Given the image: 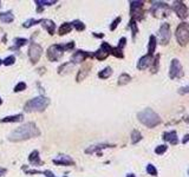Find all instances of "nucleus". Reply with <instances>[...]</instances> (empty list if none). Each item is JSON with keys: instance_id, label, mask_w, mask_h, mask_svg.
<instances>
[{"instance_id": "18", "label": "nucleus", "mask_w": 189, "mask_h": 177, "mask_svg": "<svg viewBox=\"0 0 189 177\" xmlns=\"http://www.w3.org/2000/svg\"><path fill=\"white\" fill-rule=\"evenodd\" d=\"M156 48V38L155 35H150L149 38V45H148V54L153 56Z\"/></svg>"}, {"instance_id": "14", "label": "nucleus", "mask_w": 189, "mask_h": 177, "mask_svg": "<svg viewBox=\"0 0 189 177\" xmlns=\"http://www.w3.org/2000/svg\"><path fill=\"white\" fill-rule=\"evenodd\" d=\"M163 138H164V141L169 142L170 144L175 145L179 143V138H177V135H176L175 131H168V132H164L163 135Z\"/></svg>"}, {"instance_id": "39", "label": "nucleus", "mask_w": 189, "mask_h": 177, "mask_svg": "<svg viewBox=\"0 0 189 177\" xmlns=\"http://www.w3.org/2000/svg\"><path fill=\"white\" fill-rule=\"evenodd\" d=\"M125 42H127V39H125V38L123 37V38H121V40H119V44H118V48H121L122 50V47H124L125 46Z\"/></svg>"}, {"instance_id": "40", "label": "nucleus", "mask_w": 189, "mask_h": 177, "mask_svg": "<svg viewBox=\"0 0 189 177\" xmlns=\"http://www.w3.org/2000/svg\"><path fill=\"white\" fill-rule=\"evenodd\" d=\"M73 47H74V44H73V43H69L68 45L63 46V48H64V50H71V48H73Z\"/></svg>"}, {"instance_id": "5", "label": "nucleus", "mask_w": 189, "mask_h": 177, "mask_svg": "<svg viewBox=\"0 0 189 177\" xmlns=\"http://www.w3.org/2000/svg\"><path fill=\"white\" fill-rule=\"evenodd\" d=\"M176 39L177 43L181 46L187 45V43L189 42V24L188 22H181L177 29H176Z\"/></svg>"}, {"instance_id": "10", "label": "nucleus", "mask_w": 189, "mask_h": 177, "mask_svg": "<svg viewBox=\"0 0 189 177\" xmlns=\"http://www.w3.org/2000/svg\"><path fill=\"white\" fill-rule=\"evenodd\" d=\"M42 52H43V48H42L40 45H38V44H31L30 45L29 57L33 63H37L38 60H39V58L42 56Z\"/></svg>"}, {"instance_id": "13", "label": "nucleus", "mask_w": 189, "mask_h": 177, "mask_svg": "<svg viewBox=\"0 0 189 177\" xmlns=\"http://www.w3.org/2000/svg\"><path fill=\"white\" fill-rule=\"evenodd\" d=\"M153 64V56L150 54H147V56H143L140 60H138V64H137V69L138 70H145L148 66H150Z\"/></svg>"}, {"instance_id": "41", "label": "nucleus", "mask_w": 189, "mask_h": 177, "mask_svg": "<svg viewBox=\"0 0 189 177\" xmlns=\"http://www.w3.org/2000/svg\"><path fill=\"white\" fill-rule=\"evenodd\" d=\"M188 141H189V135H186V137L183 138V141H182V143H183V144H186V143H187Z\"/></svg>"}, {"instance_id": "1", "label": "nucleus", "mask_w": 189, "mask_h": 177, "mask_svg": "<svg viewBox=\"0 0 189 177\" xmlns=\"http://www.w3.org/2000/svg\"><path fill=\"white\" fill-rule=\"evenodd\" d=\"M40 131L38 130V128L35 126V124L33 123H26L25 125H21L17 130H14L8 137L10 141L13 142H19V141H24V140H29L31 137L34 136H39Z\"/></svg>"}, {"instance_id": "27", "label": "nucleus", "mask_w": 189, "mask_h": 177, "mask_svg": "<svg viewBox=\"0 0 189 177\" xmlns=\"http://www.w3.org/2000/svg\"><path fill=\"white\" fill-rule=\"evenodd\" d=\"M72 27H76L78 31H82V30H84V24L82 22V21H79V20H74L73 22H72Z\"/></svg>"}, {"instance_id": "33", "label": "nucleus", "mask_w": 189, "mask_h": 177, "mask_svg": "<svg viewBox=\"0 0 189 177\" xmlns=\"http://www.w3.org/2000/svg\"><path fill=\"white\" fill-rule=\"evenodd\" d=\"M158 60H160V54H157L155 57V59L153 60L154 61V67H151V71H153L154 73L157 72V69H158Z\"/></svg>"}, {"instance_id": "32", "label": "nucleus", "mask_w": 189, "mask_h": 177, "mask_svg": "<svg viewBox=\"0 0 189 177\" xmlns=\"http://www.w3.org/2000/svg\"><path fill=\"white\" fill-rule=\"evenodd\" d=\"M130 27H131V31H132V37L135 38V35H136V34H137V32H138V30H137V25H136L135 19H134V20H131V22H130Z\"/></svg>"}, {"instance_id": "6", "label": "nucleus", "mask_w": 189, "mask_h": 177, "mask_svg": "<svg viewBox=\"0 0 189 177\" xmlns=\"http://www.w3.org/2000/svg\"><path fill=\"white\" fill-rule=\"evenodd\" d=\"M183 67L182 64L179 61V59H173L170 64V70H169V77L171 79H180L183 77Z\"/></svg>"}, {"instance_id": "22", "label": "nucleus", "mask_w": 189, "mask_h": 177, "mask_svg": "<svg viewBox=\"0 0 189 177\" xmlns=\"http://www.w3.org/2000/svg\"><path fill=\"white\" fill-rule=\"evenodd\" d=\"M111 73H112L111 67H105L103 71H100V72L98 73V77L102 78V79H106V78H109L110 76H111Z\"/></svg>"}, {"instance_id": "12", "label": "nucleus", "mask_w": 189, "mask_h": 177, "mask_svg": "<svg viewBox=\"0 0 189 177\" xmlns=\"http://www.w3.org/2000/svg\"><path fill=\"white\" fill-rule=\"evenodd\" d=\"M130 7H131V16L134 18L140 19L141 18V8L143 7V3L142 1H131L130 3Z\"/></svg>"}, {"instance_id": "44", "label": "nucleus", "mask_w": 189, "mask_h": 177, "mask_svg": "<svg viewBox=\"0 0 189 177\" xmlns=\"http://www.w3.org/2000/svg\"><path fill=\"white\" fill-rule=\"evenodd\" d=\"M0 104H1V99H0Z\"/></svg>"}, {"instance_id": "26", "label": "nucleus", "mask_w": 189, "mask_h": 177, "mask_svg": "<svg viewBox=\"0 0 189 177\" xmlns=\"http://www.w3.org/2000/svg\"><path fill=\"white\" fill-rule=\"evenodd\" d=\"M38 22H42V20H37V19H30V20H27L26 22L24 24V27L29 29V27L33 26V25H35V24H38Z\"/></svg>"}, {"instance_id": "20", "label": "nucleus", "mask_w": 189, "mask_h": 177, "mask_svg": "<svg viewBox=\"0 0 189 177\" xmlns=\"http://www.w3.org/2000/svg\"><path fill=\"white\" fill-rule=\"evenodd\" d=\"M71 30H72V24H70V22H64L61 25V26L59 27V34H68V33H70L71 32Z\"/></svg>"}, {"instance_id": "9", "label": "nucleus", "mask_w": 189, "mask_h": 177, "mask_svg": "<svg viewBox=\"0 0 189 177\" xmlns=\"http://www.w3.org/2000/svg\"><path fill=\"white\" fill-rule=\"evenodd\" d=\"M173 10L175 11V13L181 19H186L188 17V7L184 5L183 1H174Z\"/></svg>"}, {"instance_id": "15", "label": "nucleus", "mask_w": 189, "mask_h": 177, "mask_svg": "<svg viewBox=\"0 0 189 177\" xmlns=\"http://www.w3.org/2000/svg\"><path fill=\"white\" fill-rule=\"evenodd\" d=\"M53 163L58 164V165H61V164H63V165H70V164L73 163V159L71 157L66 156V155H61L58 158H55L53 159Z\"/></svg>"}, {"instance_id": "46", "label": "nucleus", "mask_w": 189, "mask_h": 177, "mask_svg": "<svg viewBox=\"0 0 189 177\" xmlns=\"http://www.w3.org/2000/svg\"><path fill=\"white\" fill-rule=\"evenodd\" d=\"M188 172H189V170H188Z\"/></svg>"}, {"instance_id": "45", "label": "nucleus", "mask_w": 189, "mask_h": 177, "mask_svg": "<svg viewBox=\"0 0 189 177\" xmlns=\"http://www.w3.org/2000/svg\"><path fill=\"white\" fill-rule=\"evenodd\" d=\"M0 64H1V60H0Z\"/></svg>"}, {"instance_id": "8", "label": "nucleus", "mask_w": 189, "mask_h": 177, "mask_svg": "<svg viewBox=\"0 0 189 177\" xmlns=\"http://www.w3.org/2000/svg\"><path fill=\"white\" fill-rule=\"evenodd\" d=\"M158 37H160V42L162 45H167L170 40V37H171V33H170V26L169 24L164 22L161 25L160 27V32H158Z\"/></svg>"}, {"instance_id": "42", "label": "nucleus", "mask_w": 189, "mask_h": 177, "mask_svg": "<svg viewBox=\"0 0 189 177\" xmlns=\"http://www.w3.org/2000/svg\"><path fill=\"white\" fill-rule=\"evenodd\" d=\"M6 174V169H3V168H0V176H3Z\"/></svg>"}, {"instance_id": "19", "label": "nucleus", "mask_w": 189, "mask_h": 177, "mask_svg": "<svg viewBox=\"0 0 189 177\" xmlns=\"http://www.w3.org/2000/svg\"><path fill=\"white\" fill-rule=\"evenodd\" d=\"M13 19H14V16L12 14V12H5V13H0V20H1L3 22H6V24H8V22H12L13 21Z\"/></svg>"}, {"instance_id": "37", "label": "nucleus", "mask_w": 189, "mask_h": 177, "mask_svg": "<svg viewBox=\"0 0 189 177\" xmlns=\"http://www.w3.org/2000/svg\"><path fill=\"white\" fill-rule=\"evenodd\" d=\"M35 4L44 6V5H53V4H56V1H55V0H53V1H52V0H51V1H40V0H37Z\"/></svg>"}, {"instance_id": "16", "label": "nucleus", "mask_w": 189, "mask_h": 177, "mask_svg": "<svg viewBox=\"0 0 189 177\" xmlns=\"http://www.w3.org/2000/svg\"><path fill=\"white\" fill-rule=\"evenodd\" d=\"M90 56H92L91 53H87V52H85V51H77L73 56H72V60L74 61V63H82V61H84L85 60V58L86 57H90Z\"/></svg>"}, {"instance_id": "43", "label": "nucleus", "mask_w": 189, "mask_h": 177, "mask_svg": "<svg viewBox=\"0 0 189 177\" xmlns=\"http://www.w3.org/2000/svg\"><path fill=\"white\" fill-rule=\"evenodd\" d=\"M127 177H135V175H132V174H129Z\"/></svg>"}, {"instance_id": "23", "label": "nucleus", "mask_w": 189, "mask_h": 177, "mask_svg": "<svg viewBox=\"0 0 189 177\" xmlns=\"http://www.w3.org/2000/svg\"><path fill=\"white\" fill-rule=\"evenodd\" d=\"M130 80H131L130 76L127 74V73H123V74L119 76V78H118V84L119 85H125V84H128Z\"/></svg>"}, {"instance_id": "24", "label": "nucleus", "mask_w": 189, "mask_h": 177, "mask_svg": "<svg viewBox=\"0 0 189 177\" xmlns=\"http://www.w3.org/2000/svg\"><path fill=\"white\" fill-rule=\"evenodd\" d=\"M29 161H30L32 164H34V165H37V164H39V163H40V159H39V156H38V151H37V150L33 151V152L31 154Z\"/></svg>"}, {"instance_id": "4", "label": "nucleus", "mask_w": 189, "mask_h": 177, "mask_svg": "<svg viewBox=\"0 0 189 177\" xmlns=\"http://www.w3.org/2000/svg\"><path fill=\"white\" fill-rule=\"evenodd\" d=\"M150 11L156 18H167L170 14V6L163 1H154Z\"/></svg>"}, {"instance_id": "25", "label": "nucleus", "mask_w": 189, "mask_h": 177, "mask_svg": "<svg viewBox=\"0 0 189 177\" xmlns=\"http://www.w3.org/2000/svg\"><path fill=\"white\" fill-rule=\"evenodd\" d=\"M23 119V115H17V116H10V117H5L4 119H1V122H19Z\"/></svg>"}, {"instance_id": "35", "label": "nucleus", "mask_w": 189, "mask_h": 177, "mask_svg": "<svg viewBox=\"0 0 189 177\" xmlns=\"http://www.w3.org/2000/svg\"><path fill=\"white\" fill-rule=\"evenodd\" d=\"M14 61H16V58L13 57V56H10V57H7L5 60H4V64L5 65H12V64H14Z\"/></svg>"}, {"instance_id": "11", "label": "nucleus", "mask_w": 189, "mask_h": 177, "mask_svg": "<svg viewBox=\"0 0 189 177\" xmlns=\"http://www.w3.org/2000/svg\"><path fill=\"white\" fill-rule=\"evenodd\" d=\"M111 50H112V47H111L108 43H103L102 45H100V48L96 52L95 56H96V58L99 59V60H104V59L111 53Z\"/></svg>"}, {"instance_id": "30", "label": "nucleus", "mask_w": 189, "mask_h": 177, "mask_svg": "<svg viewBox=\"0 0 189 177\" xmlns=\"http://www.w3.org/2000/svg\"><path fill=\"white\" fill-rule=\"evenodd\" d=\"M167 149H168L167 145H158V146L155 149V152H156L157 155H162V154H164V152H166Z\"/></svg>"}, {"instance_id": "36", "label": "nucleus", "mask_w": 189, "mask_h": 177, "mask_svg": "<svg viewBox=\"0 0 189 177\" xmlns=\"http://www.w3.org/2000/svg\"><path fill=\"white\" fill-rule=\"evenodd\" d=\"M121 21V17H118V18H116L115 19V21H113L112 24H111V26H110V30L111 31H113V30H115L116 27H117V25H118V22Z\"/></svg>"}, {"instance_id": "38", "label": "nucleus", "mask_w": 189, "mask_h": 177, "mask_svg": "<svg viewBox=\"0 0 189 177\" xmlns=\"http://www.w3.org/2000/svg\"><path fill=\"white\" fill-rule=\"evenodd\" d=\"M179 93H181V95H184V93H189V85L181 87L180 90H179Z\"/></svg>"}, {"instance_id": "29", "label": "nucleus", "mask_w": 189, "mask_h": 177, "mask_svg": "<svg viewBox=\"0 0 189 177\" xmlns=\"http://www.w3.org/2000/svg\"><path fill=\"white\" fill-rule=\"evenodd\" d=\"M111 53L115 56V57H117V58H123V52H122V50L118 48V47L112 48V50H111Z\"/></svg>"}, {"instance_id": "17", "label": "nucleus", "mask_w": 189, "mask_h": 177, "mask_svg": "<svg viewBox=\"0 0 189 177\" xmlns=\"http://www.w3.org/2000/svg\"><path fill=\"white\" fill-rule=\"evenodd\" d=\"M42 25H43V27L50 33V34H53L55 33V27H56V25L52 20H48V19H45V20H42Z\"/></svg>"}, {"instance_id": "34", "label": "nucleus", "mask_w": 189, "mask_h": 177, "mask_svg": "<svg viewBox=\"0 0 189 177\" xmlns=\"http://www.w3.org/2000/svg\"><path fill=\"white\" fill-rule=\"evenodd\" d=\"M25 88H26V84H25L24 82H21V83H19L18 85H16L14 91H16V92H20V91L25 90Z\"/></svg>"}, {"instance_id": "2", "label": "nucleus", "mask_w": 189, "mask_h": 177, "mask_svg": "<svg viewBox=\"0 0 189 177\" xmlns=\"http://www.w3.org/2000/svg\"><path fill=\"white\" fill-rule=\"evenodd\" d=\"M137 117H138V120L142 124H144L145 126H148V128H155L156 125L161 123L160 116L151 109H145L141 112H138Z\"/></svg>"}, {"instance_id": "28", "label": "nucleus", "mask_w": 189, "mask_h": 177, "mask_svg": "<svg viewBox=\"0 0 189 177\" xmlns=\"http://www.w3.org/2000/svg\"><path fill=\"white\" fill-rule=\"evenodd\" d=\"M147 172H148L149 175L157 176V170H156V168L153 165V164H149V165L147 167Z\"/></svg>"}, {"instance_id": "31", "label": "nucleus", "mask_w": 189, "mask_h": 177, "mask_svg": "<svg viewBox=\"0 0 189 177\" xmlns=\"http://www.w3.org/2000/svg\"><path fill=\"white\" fill-rule=\"evenodd\" d=\"M14 43H16V47H20L27 43V39H25V38H17Z\"/></svg>"}, {"instance_id": "21", "label": "nucleus", "mask_w": 189, "mask_h": 177, "mask_svg": "<svg viewBox=\"0 0 189 177\" xmlns=\"http://www.w3.org/2000/svg\"><path fill=\"white\" fill-rule=\"evenodd\" d=\"M142 140V135H141V132L140 131H137V130H134L132 131V133H131V143L132 144H136V143H138Z\"/></svg>"}, {"instance_id": "3", "label": "nucleus", "mask_w": 189, "mask_h": 177, "mask_svg": "<svg viewBox=\"0 0 189 177\" xmlns=\"http://www.w3.org/2000/svg\"><path fill=\"white\" fill-rule=\"evenodd\" d=\"M50 104V100L45 97H37L33 98L26 103L25 105V110L27 112H32V111H43L47 108V105Z\"/></svg>"}, {"instance_id": "7", "label": "nucleus", "mask_w": 189, "mask_h": 177, "mask_svg": "<svg viewBox=\"0 0 189 177\" xmlns=\"http://www.w3.org/2000/svg\"><path fill=\"white\" fill-rule=\"evenodd\" d=\"M63 52H64V48L61 45H52L47 50V58L51 61L59 60L63 56Z\"/></svg>"}]
</instances>
